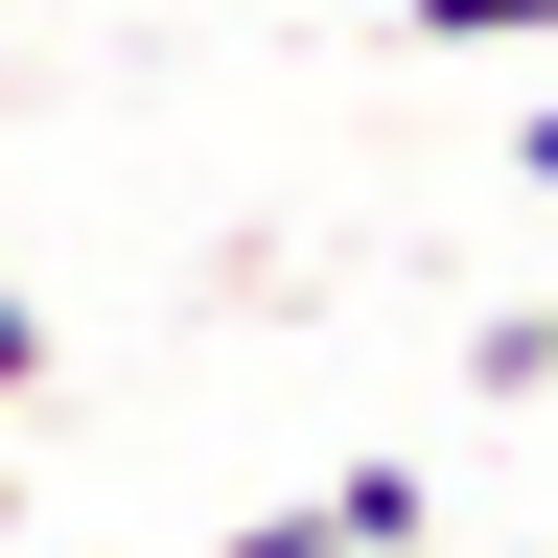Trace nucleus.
Here are the masks:
<instances>
[{
	"label": "nucleus",
	"instance_id": "f257e3e1",
	"mask_svg": "<svg viewBox=\"0 0 558 558\" xmlns=\"http://www.w3.org/2000/svg\"><path fill=\"white\" fill-rule=\"evenodd\" d=\"M465 396H558V279H535V303H488V326H465Z\"/></svg>",
	"mask_w": 558,
	"mask_h": 558
},
{
	"label": "nucleus",
	"instance_id": "f03ea898",
	"mask_svg": "<svg viewBox=\"0 0 558 558\" xmlns=\"http://www.w3.org/2000/svg\"><path fill=\"white\" fill-rule=\"evenodd\" d=\"M418 512H442L418 465H349V488H326V535H349V558H418Z\"/></svg>",
	"mask_w": 558,
	"mask_h": 558
},
{
	"label": "nucleus",
	"instance_id": "7ed1b4c3",
	"mask_svg": "<svg viewBox=\"0 0 558 558\" xmlns=\"http://www.w3.org/2000/svg\"><path fill=\"white\" fill-rule=\"evenodd\" d=\"M418 47H558V0H396Z\"/></svg>",
	"mask_w": 558,
	"mask_h": 558
},
{
	"label": "nucleus",
	"instance_id": "20e7f679",
	"mask_svg": "<svg viewBox=\"0 0 558 558\" xmlns=\"http://www.w3.org/2000/svg\"><path fill=\"white\" fill-rule=\"evenodd\" d=\"M209 558H349V535H326V488H303V512H256V535H209Z\"/></svg>",
	"mask_w": 558,
	"mask_h": 558
},
{
	"label": "nucleus",
	"instance_id": "39448f33",
	"mask_svg": "<svg viewBox=\"0 0 558 558\" xmlns=\"http://www.w3.org/2000/svg\"><path fill=\"white\" fill-rule=\"evenodd\" d=\"M0 396H47V303H24V279H0Z\"/></svg>",
	"mask_w": 558,
	"mask_h": 558
},
{
	"label": "nucleus",
	"instance_id": "423d86ee",
	"mask_svg": "<svg viewBox=\"0 0 558 558\" xmlns=\"http://www.w3.org/2000/svg\"><path fill=\"white\" fill-rule=\"evenodd\" d=\"M512 163H535V186H558V94H535V117H512Z\"/></svg>",
	"mask_w": 558,
	"mask_h": 558
},
{
	"label": "nucleus",
	"instance_id": "0eeeda50",
	"mask_svg": "<svg viewBox=\"0 0 558 558\" xmlns=\"http://www.w3.org/2000/svg\"><path fill=\"white\" fill-rule=\"evenodd\" d=\"M0 535H24V488H0Z\"/></svg>",
	"mask_w": 558,
	"mask_h": 558
}]
</instances>
